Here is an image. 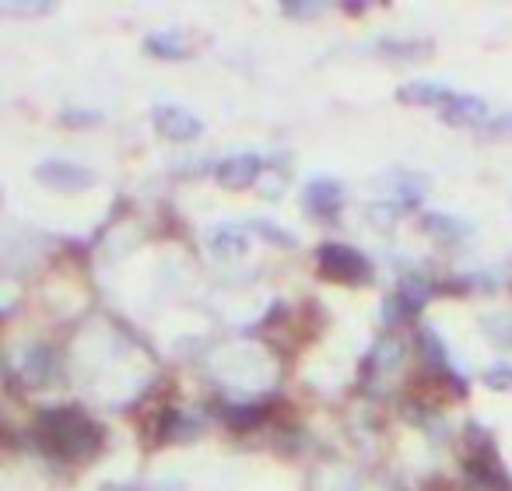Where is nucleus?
Here are the masks:
<instances>
[{
  "mask_svg": "<svg viewBox=\"0 0 512 491\" xmlns=\"http://www.w3.org/2000/svg\"><path fill=\"white\" fill-rule=\"evenodd\" d=\"M32 439L46 456L60 463L92 460L102 449V425L88 418L81 407H46L36 414Z\"/></svg>",
  "mask_w": 512,
  "mask_h": 491,
  "instance_id": "f257e3e1",
  "label": "nucleus"
},
{
  "mask_svg": "<svg viewBox=\"0 0 512 491\" xmlns=\"http://www.w3.org/2000/svg\"><path fill=\"white\" fill-rule=\"evenodd\" d=\"M467 453H463V470L477 491H512V474L505 470L491 435L481 425L467 428Z\"/></svg>",
  "mask_w": 512,
  "mask_h": 491,
  "instance_id": "f03ea898",
  "label": "nucleus"
},
{
  "mask_svg": "<svg viewBox=\"0 0 512 491\" xmlns=\"http://www.w3.org/2000/svg\"><path fill=\"white\" fill-rule=\"evenodd\" d=\"M218 376L235 390H267L278 376V365L256 348H232L218 358Z\"/></svg>",
  "mask_w": 512,
  "mask_h": 491,
  "instance_id": "7ed1b4c3",
  "label": "nucleus"
},
{
  "mask_svg": "<svg viewBox=\"0 0 512 491\" xmlns=\"http://www.w3.org/2000/svg\"><path fill=\"white\" fill-rule=\"evenodd\" d=\"M316 267L323 278L341 281V285H369L372 281V260L348 242H323L316 250Z\"/></svg>",
  "mask_w": 512,
  "mask_h": 491,
  "instance_id": "20e7f679",
  "label": "nucleus"
},
{
  "mask_svg": "<svg viewBox=\"0 0 512 491\" xmlns=\"http://www.w3.org/2000/svg\"><path fill=\"white\" fill-rule=\"evenodd\" d=\"M435 292H439V285H435L428 274H407V278H400L397 292H393L383 306V323L386 327H397V323L414 320V316L428 306V299H432Z\"/></svg>",
  "mask_w": 512,
  "mask_h": 491,
  "instance_id": "39448f33",
  "label": "nucleus"
},
{
  "mask_svg": "<svg viewBox=\"0 0 512 491\" xmlns=\"http://www.w3.org/2000/svg\"><path fill=\"white\" fill-rule=\"evenodd\" d=\"M151 123L169 141H197L204 134V120L197 113H190L186 106H176V102H158L151 109Z\"/></svg>",
  "mask_w": 512,
  "mask_h": 491,
  "instance_id": "423d86ee",
  "label": "nucleus"
},
{
  "mask_svg": "<svg viewBox=\"0 0 512 491\" xmlns=\"http://www.w3.org/2000/svg\"><path fill=\"white\" fill-rule=\"evenodd\" d=\"M36 179L46 186H53V190H64V193L95 186V172L88 169V165L71 162V158H46V162H39Z\"/></svg>",
  "mask_w": 512,
  "mask_h": 491,
  "instance_id": "0eeeda50",
  "label": "nucleus"
},
{
  "mask_svg": "<svg viewBox=\"0 0 512 491\" xmlns=\"http://www.w3.org/2000/svg\"><path fill=\"white\" fill-rule=\"evenodd\" d=\"M302 204L313 218L320 221H334L344 207V186L330 176H313L302 190Z\"/></svg>",
  "mask_w": 512,
  "mask_h": 491,
  "instance_id": "6e6552de",
  "label": "nucleus"
},
{
  "mask_svg": "<svg viewBox=\"0 0 512 491\" xmlns=\"http://www.w3.org/2000/svg\"><path fill=\"white\" fill-rule=\"evenodd\" d=\"M267 162L260 155H253V151H242V155H228L221 158L218 165H214V176H218V183L225 186V190H246V186H253L256 179L264 176Z\"/></svg>",
  "mask_w": 512,
  "mask_h": 491,
  "instance_id": "1a4fd4ad",
  "label": "nucleus"
},
{
  "mask_svg": "<svg viewBox=\"0 0 512 491\" xmlns=\"http://www.w3.org/2000/svg\"><path fill=\"white\" fill-rule=\"evenodd\" d=\"M418 348H421V358H425V362H428V369H432L435 376L449 379V383H453L456 390H460V393H467V383H463V379L453 372V362H449V351H446V344H442V337L435 334L432 327H421V330H418Z\"/></svg>",
  "mask_w": 512,
  "mask_h": 491,
  "instance_id": "9d476101",
  "label": "nucleus"
},
{
  "mask_svg": "<svg viewBox=\"0 0 512 491\" xmlns=\"http://www.w3.org/2000/svg\"><path fill=\"white\" fill-rule=\"evenodd\" d=\"M418 228L425 235H432L435 242H446V246H453V242H463L474 235V225L463 218H456V214H442V211H428L418 218Z\"/></svg>",
  "mask_w": 512,
  "mask_h": 491,
  "instance_id": "9b49d317",
  "label": "nucleus"
},
{
  "mask_svg": "<svg viewBox=\"0 0 512 491\" xmlns=\"http://www.w3.org/2000/svg\"><path fill=\"white\" fill-rule=\"evenodd\" d=\"M144 53H151V57H158V60H190L193 43H190V36L179 29H158L144 39Z\"/></svg>",
  "mask_w": 512,
  "mask_h": 491,
  "instance_id": "f8f14e48",
  "label": "nucleus"
},
{
  "mask_svg": "<svg viewBox=\"0 0 512 491\" xmlns=\"http://www.w3.org/2000/svg\"><path fill=\"white\" fill-rule=\"evenodd\" d=\"M249 225L246 221H221V225L211 228L207 242H211V250L218 257H239V253L249 250Z\"/></svg>",
  "mask_w": 512,
  "mask_h": 491,
  "instance_id": "ddd939ff",
  "label": "nucleus"
},
{
  "mask_svg": "<svg viewBox=\"0 0 512 491\" xmlns=\"http://www.w3.org/2000/svg\"><path fill=\"white\" fill-rule=\"evenodd\" d=\"M365 53L390 60H418L428 53V43H421V39H376V43H369Z\"/></svg>",
  "mask_w": 512,
  "mask_h": 491,
  "instance_id": "4468645a",
  "label": "nucleus"
},
{
  "mask_svg": "<svg viewBox=\"0 0 512 491\" xmlns=\"http://www.w3.org/2000/svg\"><path fill=\"white\" fill-rule=\"evenodd\" d=\"M267 414V404H225L221 407V418H225L228 428H235V432H246V428L260 425Z\"/></svg>",
  "mask_w": 512,
  "mask_h": 491,
  "instance_id": "2eb2a0df",
  "label": "nucleus"
},
{
  "mask_svg": "<svg viewBox=\"0 0 512 491\" xmlns=\"http://www.w3.org/2000/svg\"><path fill=\"white\" fill-rule=\"evenodd\" d=\"M50 372H53V351L36 344V348L25 355V383L43 386L46 379H50Z\"/></svg>",
  "mask_w": 512,
  "mask_h": 491,
  "instance_id": "dca6fc26",
  "label": "nucleus"
},
{
  "mask_svg": "<svg viewBox=\"0 0 512 491\" xmlns=\"http://www.w3.org/2000/svg\"><path fill=\"white\" fill-rule=\"evenodd\" d=\"M278 11L292 22H313V18L327 15L330 4H323V0H285Z\"/></svg>",
  "mask_w": 512,
  "mask_h": 491,
  "instance_id": "f3484780",
  "label": "nucleus"
},
{
  "mask_svg": "<svg viewBox=\"0 0 512 491\" xmlns=\"http://www.w3.org/2000/svg\"><path fill=\"white\" fill-rule=\"evenodd\" d=\"M249 225V232L253 235H260V239H267V242H274V246H295V232H288V228H281V225H274V221H267V218H256V221H246Z\"/></svg>",
  "mask_w": 512,
  "mask_h": 491,
  "instance_id": "a211bd4d",
  "label": "nucleus"
},
{
  "mask_svg": "<svg viewBox=\"0 0 512 491\" xmlns=\"http://www.w3.org/2000/svg\"><path fill=\"white\" fill-rule=\"evenodd\" d=\"M484 330H488V337L495 344H505V348H512V316H505V313H491V316H484Z\"/></svg>",
  "mask_w": 512,
  "mask_h": 491,
  "instance_id": "6ab92c4d",
  "label": "nucleus"
},
{
  "mask_svg": "<svg viewBox=\"0 0 512 491\" xmlns=\"http://www.w3.org/2000/svg\"><path fill=\"white\" fill-rule=\"evenodd\" d=\"M4 15H25V18H39V15H50L53 4L50 0H29V4H15V0H4L0 4Z\"/></svg>",
  "mask_w": 512,
  "mask_h": 491,
  "instance_id": "aec40b11",
  "label": "nucleus"
},
{
  "mask_svg": "<svg viewBox=\"0 0 512 491\" xmlns=\"http://www.w3.org/2000/svg\"><path fill=\"white\" fill-rule=\"evenodd\" d=\"M484 386H491V390H509L512 393V365L509 362H495L491 369H484Z\"/></svg>",
  "mask_w": 512,
  "mask_h": 491,
  "instance_id": "412c9836",
  "label": "nucleus"
},
{
  "mask_svg": "<svg viewBox=\"0 0 512 491\" xmlns=\"http://www.w3.org/2000/svg\"><path fill=\"white\" fill-rule=\"evenodd\" d=\"M320 491H376V488H369V484L358 481V477H351V474H334L320 484Z\"/></svg>",
  "mask_w": 512,
  "mask_h": 491,
  "instance_id": "4be33fe9",
  "label": "nucleus"
},
{
  "mask_svg": "<svg viewBox=\"0 0 512 491\" xmlns=\"http://www.w3.org/2000/svg\"><path fill=\"white\" fill-rule=\"evenodd\" d=\"M60 123H71V127H85V123H102L99 109H64Z\"/></svg>",
  "mask_w": 512,
  "mask_h": 491,
  "instance_id": "5701e85b",
  "label": "nucleus"
},
{
  "mask_svg": "<svg viewBox=\"0 0 512 491\" xmlns=\"http://www.w3.org/2000/svg\"><path fill=\"white\" fill-rule=\"evenodd\" d=\"M484 130H491V134H512V109L502 116H491V120L484 123Z\"/></svg>",
  "mask_w": 512,
  "mask_h": 491,
  "instance_id": "b1692460",
  "label": "nucleus"
},
{
  "mask_svg": "<svg viewBox=\"0 0 512 491\" xmlns=\"http://www.w3.org/2000/svg\"><path fill=\"white\" fill-rule=\"evenodd\" d=\"M102 491H137L134 484H106Z\"/></svg>",
  "mask_w": 512,
  "mask_h": 491,
  "instance_id": "393cba45",
  "label": "nucleus"
}]
</instances>
